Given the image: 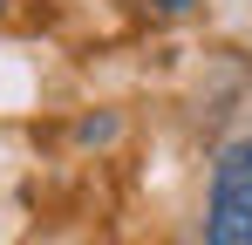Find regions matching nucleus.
<instances>
[{"label":"nucleus","instance_id":"f257e3e1","mask_svg":"<svg viewBox=\"0 0 252 245\" xmlns=\"http://www.w3.org/2000/svg\"><path fill=\"white\" fill-rule=\"evenodd\" d=\"M205 245H252V136L225 143L218 163H211Z\"/></svg>","mask_w":252,"mask_h":245}]
</instances>
